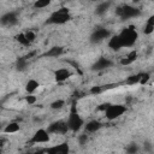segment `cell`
I'll return each mask as SVG.
<instances>
[{"mask_svg": "<svg viewBox=\"0 0 154 154\" xmlns=\"http://www.w3.org/2000/svg\"><path fill=\"white\" fill-rule=\"evenodd\" d=\"M70 18H71V16H70L69 10H67L66 7H61V8H59L58 11L53 12V13L48 17V19L46 20V24H64V23H66Z\"/></svg>", "mask_w": 154, "mask_h": 154, "instance_id": "cell-1", "label": "cell"}, {"mask_svg": "<svg viewBox=\"0 0 154 154\" xmlns=\"http://www.w3.org/2000/svg\"><path fill=\"white\" fill-rule=\"evenodd\" d=\"M118 35H119L123 47H131L137 40V31L135 30L134 26L123 29L120 31V34H118Z\"/></svg>", "mask_w": 154, "mask_h": 154, "instance_id": "cell-2", "label": "cell"}, {"mask_svg": "<svg viewBox=\"0 0 154 154\" xmlns=\"http://www.w3.org/2000/svg\"><path fill=\"white\" fill-rule=\"evenodd\" d=\"M67 125H69V129L72 130V131H78L82 125H83V119L79 117V114L77 113V109H76V106L75 103L71 106V111H70V116H69V120H67Z\"/></svg>", "mask_w": 154, "mask_h": 154, "instance_id": "cell-3", "label": "cell"}, {"mask_svg": "<svg viewBox=\"0 0 154 154\" xmlns=\"http://www.w3.org/2000/svg\"><path fill=\"white\" fill-rule=\"evenodd\" d=\"M116 13L122 18V19H129V18H134V17H137L140 16V10L134 7V6H130V5H123V6H119L116 11Z\"/></svg>", "mask_w": 154, "mask_h": 154, "instance_id": "cell-4", "label": "cell"}, {"mask_svg": "<svg viewBox=\"0 0 154 154\" xmlns=\"http://www.w3.org/2000/svg\"><path fill=\"white\" fill-rule=\"evenodd\" d=\"M125 106L123 105H109L107 107V109L105 111V114H106V118L112 120V119H116L118 118L119 116H122L124 112H125Z\"/></svg>", "mask_w": 154, "mask_h": 154, "instance_id": "cell-5", "label": "cell"}, {"mask_svg": "<svg viewBox=\"0 0 154 154\" xmlns=\"http://www.w3.org/2000/svg\"><path fill=\"white\" fill-rule=\"evenodd\" d=\"M47 130L49 134H66L69 130V125H67V123H65L63 120H58V122L52 123Z\"/></svg>", "mask_w": 154, "mask_h": 154, "instance_id": "cell-6", "label": "cell"}, {"mask_svg": "<svg viewBox=\"0 0 154 154\" xmlns=\"http://www.w3.org/2000/svg\"><path fill=\"white\" fill-rule=\"evenodd\" d=\"M109 36V31L105 28H97L96 30L93 31L91 36H90V41L93 43H97V42H101L103 41L105 38H107Z\"/></svg>", "mask_w": 154, "mask_h": 154, "instance_id": "cell-7", "label": "cell"}, {"mask_svg": "<svg viewBox=\"0 0 154 154\" xmlns=\"http://www.w3.org/2000/svg\"><path fill=\"white\" fill-rule=\"evenodd\" d=\"M49 141V132L45 129H38L35 135L31 137L30 143H46Z\"/></svg>", "mask_w": 154, "mask_h": 154, "instance_id": "cell-8", "label": "cell"}, {"mask_svg": "<svg viewBox=\"0 0 154 154\" xmlns=\"http://www.w3.org/2000/svg\"><path fill=\"white\" fill-rule=\"evenodd\" d=\"M1 24L6 25V26H12L14 24L18 23V16L17 12H7L5 14L1 16Z\"/></svg>", "mask_w": 154, "mask_h": 154, "instance_id": "cell-9", "label": "cell"}, {"mask_svg": "<svg viewBox=\"0 0 154 154\" xmlns=\"http://www.w3.org/2000/svg\"><path fill=\"white\" fill-rule=\"evenodd\" d=\"M69 150L70 149H69L67 143H63V144H58V146L47 148V149H45L42 152H46V153H49V154H67Z\"/></svg>", "mask_w": 154, "mask_h": 154, "instance_id": "cell-10", "label": "cell"}, {"mask_svg": "<svg viewBox=\"0 0 154 154\" xmlns=\"http://www.w3.org/2000/svg\"><path fill=\"white\" fill-rule=\"evenodd\" d=\"M111 65H112V61H111L109 59L101 57V58H99V59L96 60V63L93 65L91 69H93L94 71H100V70H105V69L109 67Z\"/></svg>", "mask_w": 154, "mask_h": 154, "instance_id": "cell-11", "label": "cell"}, {"mask_svg": "<svg viewBox=\"0 0 154 154\" xmlns=\"http://www.w3.org/2000/svg\"><path fill=\"white\" fill-rule=\"evenodd\" d=\"M71 76V72L67 70V69H58L55 72H54V77L58 82H63L65 79H67L69 77Z\"/></svg>", "mask_w": 154, "mask_h": 154, "instance_id": "cell-12", "label": "cell"}, {"mask_svg": "<svg viewBox=\"0 0 154 154\" xmlns=\"http://www.w3.org/2000/svg\"><path fill=\"white\" fill-rule=\"evenodd\" d=\"M108 46H109L112 49H114V51H118V49H120V48L123 47V45H122V41H120V38H119V35H116V36H113V37L109 40V42H108Z\"/></svg>", "mask_w": 154, "mask_h": 154, "instance_id": "cell-13", "label": "cell"}, {"mask_svg": "<svg viewBox=\"0 0 154 154\" xmlns=\"http://www.w3.org/2000/svg\"><path fill=\"white\" fill-rule=\"evenodd\" d=\"M136 59H137V52H136V51H132V52H130V53L126 55V58H124V59L120 60V64H122V65H130V64H132Z\"/></svg>", "mask_w": 154, "mask_h": 154, "instance_id": "cell-14", "label": "cell"}, {"mask_svg": "<svg viewBox=\"0 0 154 154\" xmlns=\"http://www.w3.org/2000/svg\"><path fill=\"white\" fill-rule=\"evenodd\" d=\"M63 52H64V49L61 48V47H52L49 51H47L45 54H43V57H49V58H53V57H59L60 54H63Z\"/></svg>", "mask_w": 154, "mask_h": 154, "instance_id": "cell-15", "label": "cell"}, {"mask_svg": "<svg viewBox=\"0 0 154 154\" xmlns=\"http://www.w3.org/2000/svg\"><path fill=\"white\" fill-rule=\"evenodd\" d=\"M101 126H102V124H101L100 122H97V120H90L89 123H87L85 130H87L88 132H95V131L99 130Z\"/></svg>", "mask_w": 154, "mask_h": 154, "instance_id": "cell-16", "label": "cell"}, {"mask_svg": "<svg viewBox=\"0 0 154 154\" xmlns=\"http://www.w3.org/2000/svg\"><path fill=\"white\" fill-rule=\"evenodd\" d=\"M111 4H112L111 0H107V1H103V2L99 4L97 7H96V10H95V13H96V14H103V13L109 8Z\"/></svg>", "mask_w": 154, "mask_h": 154, "instance_id": "cell-17", "label": "cell"}, {"mask_svg": "<svg viewBox=\"0 0 154 154\" xmlns=\"http://www.w3.org/2000/svg\"><path fill=\"white\" fill-rule=\"evenodd\" d=\"M28 66V57H20L16 61V67L18 71H24Z\"/></svg>", "mask_w": 154, "mask_h": 154, "instance_id": "cell-18", "label": "cell"}, {"mask_svg": "<svg viewBox=\"0 0 154 154\" xmlns=\"http://www.w3.org/2000/svg\"><path fill=\"white\" fill-rule=\"evenodd\" d=\"M38 87H40V84H38L37 81H35V79H29V81L26 82V84H25V90H26L29 94H31V93H34Z\"/></svg>", "mask_w": 154, "mask_h": 154, "instance_id": "cell-19", "label": "cell"}, {"mask_svg": "<svg viewBox=\"0 0 154 154\" xmlns=\"http://www.w3.org/2000/svg\"><path fill=\"white\" fill-rule=\"evenodd\" d=\"M19 130V125H18V123H10V124H7L6 125V128L4 129V132H6V134H12V132H17Z\"/></svg>", "mask_w": 154, "mask_h": 154, "instance_id": "cell-20", "label": "cell"}, {"mask_svg": "<svg viewBox=\"0 0 154 154\" xmlns=\"http://www.w3.org/2000/svg\"><path fill=\"white\" fill-rule=\"evenodd\" d=\"M141 77H142V73H137V75H131L126 78V84H136V83H140L141 81Z\"/></svg>", "mask_w": 154, "mask_h": 154, "instance_id": "cell-21", "label": "cell"}, {"mask_svg": "<svg viewBox=\"0 0 154 154\" xmlns=\"http://www.w3.org/2000/svg\"><path fill=\"white\" fill-rule=\"evenodd\" d=\"M16 40L20 43V45H23V46H29L31 42L26 38V36H25V34H18L17 36H16Z\"/></svg>", "mask_w": 154, "mask_h": 154, "instance_id": "cell-22", "label": "cell"}, {"mask_svg": "<svg viewBox=\"0 0 154 154\" xmlns=\"http://www.w3.org/2000/svg\"><path fill=\"white\" fill-rule=\"evenodd\" d=\"M52 0H36L35 4H34V7L35 8H43L46 6H48L51 4Z\"/></svg>", "mask_w": 154, "mask_h": 154, "instance_id": "cell-23", "label": "cell"}, {"mask_svg": "<svg viewBox=\"0 0 154 154\" xmlns=\"http://www.w3.org/2000/svg\"><path fill=\"white\" fill-rule=\"evenodd\" d=\"M64 100H57V101H54L52 105H51V107L53 108V109H58V108H61L63 106H64Z\"/></svg>", "mask_w": 154, "mask_h": 154, "instance_id": "cell-24", "label": "cell"}, {"mask_svg": "<svg viewBox=\"0 0 154 154\" xmlns=\"http://www.w3.org/2000/svg\"><path fill=\"white\" fill-rule=\"evenodd\" d=\"M153 31H154V25H152V24L147 23V24H146V26L143 28V32H144L146 35H149V34H152Z\"/></svg>", "mask_w": 154, "mask_h": 154, "instance_id": "cell-25", "label": "cell"}, {"mask_svg": "<svg viewBox=\"0 0 154 154\" xmlns=\"http://www.w3.org/2000/svg\"><path fill=\"white\" fill-rule=\"evenodd\" d=\"M137 150H138V147H137L136 143H131V144H129V147L126 148V152H128V153H136Z\"/></svg>", "mask_w": 154, "mask_h": 154, "instance_id": "cell-26", "label": "cell"}, {"mask_svg": "<svg viewBox=\"0 0 154 154\" xmlns=\"http://www.w3.org/2000/svg\"><path fill=\"white\" fill-rule=\"evenodd\" d=\"M25 36H26V38H28V40H29L30 42H32V41L35 40V37H36L35 32H34V31H31V30L26 31V32H25Z\"/></svg>", "mask_w": 154, "mask_h": 154, "instance_id": "cell-27", "label": "cell"}, {"mask_svg": "<svg viewBox=\"0 0 154 154\" xmlns=\"http://www.w3.org/2000/svg\"><path fill=\"white\" fill-rule=\"evenodd\" d=\"M78 141H79V144H81V146H84V144H87V142H88V136H87V135H79Z\"/></svg>", "mask_w": 154, "mask_h": 154, "instance_id": "cell-28", "label": "cell"}, {"mask_svg": "<svg viewBox=\"0 0 154 154\" xmlns=\"http://www.w3.org/2000/svg\"><path fill=\"white\" fill-rule=\"evenodd\" d=\"M25 101H26L29 105H32V103H35V102H36V97H35L34 95H29V96H26V97H25Z\"/></svg>", "mask_w": 154, "mask_h": 154, "instance_id": "cell-29", "label": "cell"}, {"mask_svg": "<svg viewBox=\"0 0 154 154\" xmlns=\"http://www.w3.org/2000/svg\"><path fill=\"white\" fill-rule=\"evenodd\" d=\"M148 79H149V73H142V77H141L140 83L141 84H144V83L148 82Z\"/></svg>", "mask_w": 154, "mask_h": 154, "instance_id": "cell-30", "label": "cell"}, {"mask_svg": "<svg viewBox=\"0 0 154 154\" xmlns=\"http://www.w3.org/2000/svg\"><path fill=\"white\" fill-rule=\"evenodd\" d=\"M102 91V87H93L91 89H90V93L91 94H99V93H101Z\"/></svg>", "mask_w": 154, "mask_h": 154, "instance_id": "cell-31", "label": "cell"}, {"mask_svg": "<svg viewBox=\"0 0 154 154\" xmlns=\"http://www.w3.org/2000/svg\"><path fill=\"white\" fill-rule=\"evenodd\" d=\"M109 105H111V103H102V105L99 106V109H100V111H106Z\"/></svg>", "mask_w": 154, "mask_h": 154, "instance_id": "cell-32", "label": "cell"}, {"mask_svg": "<svg viewBox=\"0 0 154 154\" xmlns=\"http://www.w3.org/2000/svg\"><path fill=\"white\" fill-rule=\"evenodd\" d=\"M143 148H144V150H147V152H149V150L152 149V148H150V144H149L148 142H146V143H144V146H143Z\"/></svg>", "mask_w": 154, "mask_h": 154, "instance_id": "cell-33", "label": "cell"}, {"mask_svg": "<svg viewBox=\"0 0 154 154\" xmlns=\"http://www.w3.org/2000/svg\"><path fill=\"white\" fill-rule=\"evenodd\" d=\"M147 23H149V24H152V25H154V14H153V16H150V17L148 18V20H147Z\"/></svg>", "mask_w": 154, "mask_h": 154, "instance_id": "cell-34", "label": "cell"}, {"mask_svg": "<svg viewBox=\"0 0 154 154\" xmlns=\"http://www.w3.org/2000/svg\"><path fill=\"white\" fill-rule=\"evenodd\" d=\"M132 1H134V2H138L140 0H132Z\"/></svg>", "mask_w": 154, "mask_h": 154, "instance_id": "cell-35", "label": "cell"}, {"mask_svg": "<svg viewBox=\"0 0 154 154\" xmlns=\"http://www.w3.org/2000/svg\"><path fill=\"white\" fill-rule=\"evenodd\" d=\"M93 1H96V0H93Z\"/></svg>", "mask_w": 154, "mask_h": 154, "instance_id": "cell-36", "label": "cell"}]
</instances>
